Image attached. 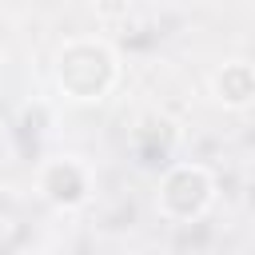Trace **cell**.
<instances>
[{"label":"cell","instance_id":"1","mask_svg":"<svg viewBox=\"0 0 255 255\" xmlns=\"http://www.w3.org/2000/svg\"><path fill=\"white\" fill-rule=\"evenodd\" d=\"M219 92H223V100L227 104H247V96H251V76H247V64H231V68H223V76H219Z\"/></svg>","mask_w":255,"mask_h":255}]
</instances>
